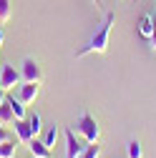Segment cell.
I'll return each instance as SVG.
<instances>
[{
	"label": "cell",
	"mask_w": 156,
	"mask_h": 158,
	"mask_svg": "<svg viewBox=\"0 0 156 158\" xmlns=\"http://www.w3.org/2000/svg\"><path fill=\"white\" fill-rule=\"evenodd\" d=\"M113 20H116V15H113V13H106L103 23L98 25V30H96V33L91 35V40H88V43H86L81 50H76V58H86V55H91V53H98V55H103V53L108 50V38H111Z\"/></svg>",
	"instance_id": "1"
},
{
	"label": "cell",
	"mask_w": 156,
	"mask_h": 158,
	"mask_svg": "<svg viewBox=\"0 0 156 158\" xmlns=\"http://www.w3.org/2000/svg\"><path fill=\"white\" fill-rule=\"evenodd\" d=\"M76 131L86 138V143H98V138H101V128L88 110H81V115L76 121Z\"/></svg>",
	"instance_id": "2"
},
{
	"label": "cell",
	"mask_w": 156,
	"mask_h": 158,
	"mask_svg": "<svg viewBox=\"0 0 156 158\" xmlns=\"http://www.w3.org/2000/svg\"><path fill=\"white\" fill-rule=\"evenodd\" d=\"M20 78H23V83H41L43 81V70H41V65H38V60L25 58L23 68H20Z\"/></svg>",
	"instance_id": "3"
},
{
	"label": "cell",
	"mask_w": 156,
	"mask_h": 158,
	"mask_svg": "<svg viewBox=\"0 0 156 158\" xmlns=\"http://www.w3.org/2000/svg\"><path fill=\"white\" fill-rule=\"evenodd\" d=\"M20 81H23V78H20V73L15 70V65H3V73H0V88H3V90L15 88Z\"/></svg>",
	"instance_id": "4"
},
{
	"label": "cell",
	"mask_w": 156,
	"mask_h": 158,
	"mask_svg": "<svg viewBox=\"0 0 156 158\" xmlns=\"http://www.w3.org/2000/svg\"><path fill=\"white\" fill-rule=\"evenodd\" d=\"M83 151H86V146L78 141V138H76V133L68 128V131H66V158H78Z\"/></svg>",
	"instance_id": "5"
},
{
	"label": "cell",
	"mask_w": 156,
	"mask_h": 158,
	"mask_svg": "<svg viewBox=\"0 0 156 158\" xmlns=\"http://www.w3.org/2000/svg\"><path fill=\"white\" fill-rule=\"evenodd\" d=\"M41 83H25V85H20V90H18V101H20L23 106H30V103H35V98H38V93H41V88H38Z\"/></svg>",
	"instance_id": "6"
},
{
	"label": "cell",
	"mask_w": 156,
	"mask_h": 158,
	"mask_svg": "<svg viewBox=\"0 0 156 158\" xmlns=\"http://www.w3.org/2000/svg\"><path fill=\"white\" fill-rule=\"evenodd\" d=\"M28 148H30L33 158H50V153H53L43 141H38V138H30V141H28Z\"/></svg>",
	"instance_id": "7"
},
{
	"label": "cell",
	"mask_w": 156,
	"mask_h": 158,
	"mask_svg": "<svg viewBox=\"0 0 156 158\" xmlns=\"http://www.w3.org/2000/svg\"><path fill=\"white\" fill-rule=\"evenodd\" d=\"M13 123H15V135L20 138L23 143H28L30 138H33V131H30V123L25 121V118H15Z\"/></svg>",
	"instance_id": "8"
},
{
	"label": "cell",
	"mask_w": 156,
	"mask_h": 158,
	"mask_svg": "<svg viewBox=\"0 0 156 158\" xmlns=\"http://www.w3.org/2000/svg\"><path fill=\"white\" fill-rule=\"evenodd\" d=\"M151 30H154V15L146 13V15L139 18V33H141L144 38H151Z\"/></svg>",
	"instance_id": "9"
},
{
	"label": "cell",
	"mask_w": 156,
	"mask_h": 158,
	"mask_svg": "<svg viewBox=\"0 0 156 158\" xmlns=\"http://www.w3.org/2000/svg\"><path fill=\"white\" fill-rule=\"evenodd\" d=\"M5 101H8V106H10V110H13L15 118H25V106L18 101L15 95H5Z\"/></svg>",
	"instance_id": "10"
},
{
	"label": "cell",
	"mask_w": 156,
	"mask_h": 158,
	"mask_svg": "<svg viewBox=\"0 0 156 158\" xmlns=\"http://www.w3.org/2000/svg\"><path fill=\"white\" fill-rule=\"evenodd\" d=\"M58 133H61V128H58V126L53 123V126L46 131V135H43V143H46L50 151H53V146H55V141H58Z\"/></svg>",
	"instance_id": "11"
},
{
	"label": "cell",
	"mask_w": 156,
	"mask_h": 158,
	"mask_svg": "<svg viewBox=\"0 0 156 158\" xmlns=\"http://www.w3.org/2000/svg\"><path fill=\"white\" fill-rule=\"evenodd\" d=\"M15 121V115H13V110H10V106H8V101L0 106V126H10Z\"/></svg>",
	"instance_id": "12"
},
{
	"label": "cell",
	"mask_w": 156,
	"mask_h": 158,
	"mask_svg": "<svg viewBox=\"0 0 156 158\" xmlns=\"http://www.w3.org/2000/svg\"><path fill=\"white\" fill-rule=\"evenodd\" d=\"M15 141H5L0 143V158H15Z\"/></svg>",
	"instance_id": "13"
},
{
	"label": "cell",
	"mask_w": 156,
	"mask_h": 158,
	"mask_svg": "<svg viewBox=\"0 0 156 158\" xmlns=\"http://www.w3.org/2000/svg\"><path fill=\"white\" fill-rule=\"evenodd\" d=\"M28 123H30V131H33V135H38L43 131V118H41V113H33L30 118H28Z\"/></svg>",
	"instance_id": "14"
},
{
	"label": "cell",
	"mask_w": 156,
	"mask_h": 158,
	"mask_svg": "<svg viewBox=\"0 0 156 158\" xmlns=\"http://www.w3.org/2000/svg\"><path fill=\"white\" fill-rule=\"evenodd\" d=\"M98 156H101V146H98V143H88L86 151L78 156V158H98Z\"/></svg>",
	"instance_id": "15"
},
{
	"label": "cell",
	"mask_w": 156,
	"mask_h": 158,
	"mask_svg": "<svg viewBox=\"0 0 156 158\" xmlns=\"http://www.w3.org/2000/svg\"><path fill=\"white\" fill-rule=\"evenodd\" d=\"M126 151H128V158H144V151H141V143L139 141H131Z\"/></svg>",
	"instance_id": "16"
},
{
	"label": "cell",
	"mask_w": 156,
	"mask_h": 158,
	"mask_svg": "<svg viewBox=\"0 0 156 158\" xmlns=\"http://www.w3.org/2000/svg\"><path fill=\"white\" fill-rule=\"evenodd\" d=\"M10 20V0H0V23Z\"/></svg>",
	"instance_id": "17"
},
{
	"label": "cell",
	"mask_w": 156,
	"mask_h": 158,
	"mask_svg": "<svg viewBox=\"0 0 156 158\" xmlns=\"http://www.w3.org/2000/svg\"><path fill=\"white\" fill-rule=\"evenodd\" d=\"M5 141H13V135H10V131L5 126H0V143H5Z\"/></svg>",
	"instance_id": "18"
},
{
	"label": "cell",
	"mask_w": 156,
	"mask_h": 158,
	"mask_svg": "<svg viewBox=\"0 0 156 158\" xmlns=\"http://www.w3.org/2000/svg\"><path fill=\"white\" fill-rule=\"evenodd\" d=\"M149 43H151V48L156 50V15H154V30H151V38H149Z\"/></svg>",
	"instance_id": "19"
},
{
	"label": "cell",
	"mask_w": 156,
	"mask_h": 158,
	"mask_svg": "<svg viewBox=\"0 0 156 158\" xmlns=\"http://www.w3.org/2000/svg\"><path fill=\"white\" fill-rule=\"evenodd\" d=\"M3 103H5V93L0 90V106H3Z\"/></svg>",
	"instance_id": "20"
},
{
	"label": "cell",
	"mask_w": 156,
	"mask_h": 158,
	"mask_svg": "<svg viewBox=\"0 0 156 158\" xmlns=\"http://www.w3.org/2000/svg\"><path fill=\"white\" fill-rule=\"evenodd\" d=\"M5 43V35H3V30H0V45H3Z\"/></svg>",
	"instance_id": "21"
},
{
	"label": "cell",
	"mask_w": 156,
	"mask_h": 158,
	"mask_svg": "<svg viewBox=\"0 0 156 158\" xmlns=\"http://www.w3.org/2000/svg\"><path fill=\"white\" fill-rule=\"evenodd\" d=\"M93 3H96V5H98V0H93Z\"/></svg>",
	"instance_id": "22"
},
{
	"label": "cell",
	"mask_w": 156,
	"mask_h": 158,
	"mask_svg": "<svg viewBox=\"0 0 156 158\" xmlns=\"http://www.w3.org/2000/svg\"><path fill=\"white\" fill-rule=\"evenodd\" d=\"M0 90H3V88H0Z\"/></svg>",
	"instance_id": "23"
}]
</instances>
